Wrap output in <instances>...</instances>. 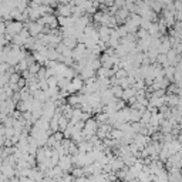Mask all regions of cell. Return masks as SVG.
<instances>
[{
  "label": "cell",
  "instance_id": "6da1fadb",
  "mask_svg": "<svg viewBox=\"0 0 182 182\" xmlns=\"http://www.w3.org/2000/svg\"><path fill=\"white\" fill-rule=\"evenodd\" d=\"M0 171H1V174H3V175H4L6 178H9V176H13V174H14L10 167H3V168H1Z\"/></svg>",
  "mask_w": 182,
  "mask_h": 182
},
{
  "label": "cell",
  "instance_id": "7a4b0ae2",
  "mask_svg": "<svg viewBox=\"0 0 182 182\" xmlns=\"http://www.w3.org/2000/svg\"><path fill=\"white\" fill-rule=\"evenodd\" d=\"M0 164H1V161H0Z\"/></svg>",
  "mask_w": 182,
  "mask_h": 182
}]
</instances>
